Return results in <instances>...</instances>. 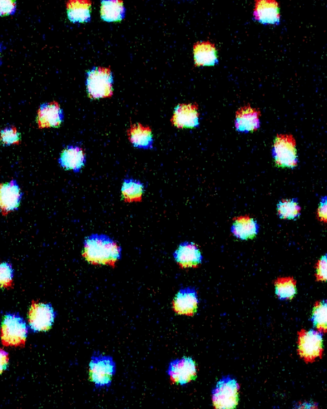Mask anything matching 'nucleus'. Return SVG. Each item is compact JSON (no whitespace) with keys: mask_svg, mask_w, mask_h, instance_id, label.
<instances>
[{"mask_svg":"<svg viewBox=\"0 0 327 409\" xmlns=\"http://www.w3.org/2000/svg\"><path fill=\"white\" fill-rule=\"evenodd\" d=\"M82 256L91 265L115 268L122 257V247L111 236L93 234L84 241Z\"/></svg>","mask_w":327,"mask_h":409,"instance_id":"nucleus-1","label":"nucleus"},{"mask_svg":"<svg viewBox=\"0 0 327 409\" xmlns=\"http://www.w3.org/2000/svg\"><path fill=\"white\" fill-rule=\"evenodd\" d=\"M113 75L110 68L94 67L87 72L86 87L92 100L110 98L113 95Z\"/></svg>","mask_w":327,"mask_h":409,"instance_id":"nucleus-2","label":"nucleus"},{"mask_svg":"<svg viewBox=\"0 0 327 409\" xmlns=\"http://www.w3.org/2000/svg\"><path fill=\"white\" fill-rule=\"evenodd\" d=\"M28 336V327L18 313L5 315L1 325V342L5 347H24Z\"/></svg>","mask_w":327,"mask_h":409,"instance_id":"nucleus-3","label":"nucleus"},{"mask_svg":"<svg viewBox=\"0 0 327 409\" xmlns=\"http://www.w3.org/2000/svg\"><path fill=\"white\" fill-rule=\"evenodd\" d=\"M89 373L96 388H107L111 386L116 373V364L111 357L96 354L91 357Z\"/></svg>","mask_w":327,"mask_h":409,"instance_id":"nucleus-4","label":"nucleus"},{"mask_svg":"<svg viewBox=\"0 0 327 409\" xmlns=\"http://www.w3.org/2000/svg\"><path fill=\"white\" fill-rule=\"evenodd\" d=\"M240 386L236 379L225 377L217 382L212 391V403L216 408H234L239 401Z\"/></svg>","mask_w":327,"mask_h":409,"instance_id":"nucleus-5","label":"nucleus"},{"mask_svg":"<svg viewBox=\"0 0 327 409\" xmlns=\"http://www.w3.org/2000/svg\"><path fill=\"white\" fill-rule=\"evenodd\" d=\"M272 157L277 166L282 168H295L299 160L294 137L289 135H277L272 148Z\"/></svg>","mask_w":327,"mask_h":409,"instance_id":"nucleus-6","label":"nucleus"},{"mask_svg":"<svg viewBox=\"0 0 327 409\" xmlns=\"http://www.w3.org/2000/svg\"><path fill=\"white\" fill-rule=\"evenodd\" d=\"M300 356L306 363H313L324 354V335L319 330H301L299 333Z\"/></svg>","mask_w":327,"mask_h":409,"instance_id":"nucleus-7","label":"nucleus"},{"mask_svg":"<svg viewBox=\"0 0 327 409\" xmlns=\"http://www.w3.org/2000/svg\"><path fill=\"white\" fill-rule=\"evenodd\" d=\"M56 318V313L51 304L33 300L28 313L30 329L34 333L47 332Z\"/></svg>","mask_w":327,"mask_h":409,"instance_id":"nucleus-8","label":"nucleus"},{"mask_svg":"<svg viewBox=\"0 0 327 409\" xmlns=\"http://www.w3.org/2000/svg\"><path fill=\"white\" fill-rule=\"evenodd\" d=\"M167 373L172 384L185 386L196 377V364L190 357L177 359L170 364Z\"/></svg>","mask_w":327,"mask_h":409,"instance_id":"nucleus-9","label":"nucleus"},{"mask_svg":"<svg viewBox=\"0 0 327 409\" xmlns=\"http://www.w3.org/2000/svg\"><path fill=\"white\" fill-rule=\"evenodd\" d=\"M23 193L18 181L12 179L0 186V206L1 213L7 216L12 212L16 211L21 206Z\"/></svg>","mask_w":327,"mask_h":409,"instance_id":"nucleus-10","label":"nucleus"},{"mask_svg":"<svg viewBox=\"0 0 327 409\" xmlns=\"http://www.w3.org/2000/svg\"><path fill=\"white\" fill-rule=\"evenodd\" d=\"M253 18L262 25H280L281 16L278 2L276 0H256Z\"/></svg>","mask_w":327,"mask_h":409,"instance_id":"nucleus-11","label":"nucleus"},{"mask_svg":"<svg viewBox=\"0 0 327 409\" xmlns=\"http://www.w3.org/2000/svg\"><path fill=\"white\" fill-rule=\"evenodd\" d=\"M63 120V110L56 101L43 103L38 110L37 124L39 129L59 127Z\"/></svg>","mask_w":327,"mask_h":409,"instance_id":"nucleus-12","label":"nucleus"},{"mask_svg":"<svg viewBox=\"0 0 327 409\" xmlns=\"http://www.w3.org/2000/svg\"><path fill=\"white\" fill-rule=\"evenodd\" d=\"M87 162L86 152L78 145H68L62 151L58 159V164L66 170L73 171L78 174Z\"/></svg>","mask_w":327,"mask_h":409,"instance_id":"nucleus-13","label":"nucleus"},{"mask_svg":"<svg viewBox=\"0 0 327 409\" xmlns=\"http://www.w3.org/2000/svg\"><path fill=\"white\" fill-rule=\"evenodd\" d=\"M172 125L184 129H193L200 126V114L198 107L192 104H179L175 107L172 117Z\"/></svg>","mask_w":327,"mask_h":409,"instance_id":"nucleus-14","label":"nucleus"},{"mask_svg":"<svg viewBox=\"0 0 327 409\" xmlns=\"http://www.w3.org/2000/svg\"><path fill=\"white\" fill-rule=\"evenodd\" d=\"M199 299L194 288L181 289L173 300L172 308L175 313L185 316H193L195 314Z\"/></svg>","mask_w":327,"mask_h":409,"instance_id":"nucleus-15","label":"nucleus"},{"mask_svg":"<svg viewBox=\"0 0 327 409\" xmlns=\"http://www.w3.org/2000/svg\"><path fill=\"white\" fill-rule=\"evenodd\" d=\"M173 257L181 268H196L203 261L202 254L198 246L192 243H183L178 246Z\"/></svg>","mask_w":327,"mask_h":409,"instance_id":"nucleus-16","label":"nucleus"},{"mask_svg":"<svg viewBox=\"0 0 327 409\" xmlns=\"http://www.w3.org/2000/svg\"><path fill=\"white\" fill-rule=\"evenodd\" d=\"M260 112L250 106L240 108L236 112L235 127L240 133L253 132L260 127Z\"/></svg>","mask_w":327,"mask_h":409,"instance_id":"nucleus-17","label":"nucleus"},{"mask_svg":"<svg viewBox=\"0 0 327 409\" xmlns=\"http://www.w3.org/2000/svg\"><path fill=\"white\" fill-rule=\"evenodd\" d=\"M128 140L131 142L133 147L140 150H153V131L150 126H146L141 124V123H135L131 124L127 131Z\"/></svg>","mask_w":327,"mask_h":409,"instance_id":"nucleus-18","label":"nucleus"},{"mask_svg":"<svg viewBox=\"0 0 327 409\" xmlns=\"http://www.w3.org/2000/svg\"><path fill=\"white\" fill-rule=\"evenodd\" d=\"M193 58L197 67H214L219 63L217 50L210 42H199L193 47Z\"/></svg>","mask_w":327,"mask_h":409,"instance_id":"nucleus-19","label":"nucleus"},{"mask_svg":"<svg viewBox=\"0 0 327 409\" xmlns=\"http://www.w3.org/2000/svg\"><path fill=\"white\" fill-rule=\"evenodd\" d=\"M91 2L90 0H68L67 14L72 23H87L91 21Z\"/></svg>","mask_w":327,"mask_h":409,"instance_id":"nucleus-20","label":"nucleus"},{"mask_svg":"<svg viewBox=\"0 0 327 409\" xmlns=\"http://www.w3.org/2000/svg\"><path fill=\"white\" fill-rule=\"evenodd\" d=\"M260 225L249 216L238 217L231 228V232L236 239L249 240L259 234Z\"/></svg>","mask_w":327,"mask_h":409,"instance_id":"nucleus-21","label":"nucleus"},{"mask_svg":"<svg viewBox=\"0 0 327 409\" xmlns=\"http://www.w3.org/2000/svg\"><path fill=\"white\" fill-rule=\"evenodd\" d=\"M126 16L122 0H101V19L106 23H118Z\"/></svg>","mask_w":327,"mask_h":409,"instance_id":"nucleus-22","label":"nucleus"},{"mask_svg":"<svg viewBox=\"0 0 327 409\" xmlns=\"http://www.w3.org/2000/svg\"><path fill=\"white\" fill-rule=\"evenodd\" d=\"M145 190V185L139 180L130 177L123 180L121 193L125 203H141Z\"/></svg>","mask_w":327,"mask_h":409,"instance_id":"nucleus-23","label":"nucleus"},{"mask_svg":"<svg viewBox=\"0 0 327 409\" xmlns=\"http://www.w3.org/2000/svg\"><path fill=\"white\" fill-rule=\"evenodd\" d=\"M277 212L281 219L295 220L301 214V206L297 199H286L277 204Z\"/></svg>","mask_w":327,"mask_h":409,"instance_id":"nucleus-24","label":"nucleus"},{"mask_svg":"<svg viewBox=\"0 0 327 409\" xmlns=\"http://www.w3.org/2000/svg\"><path fill=\"white\" fill-rule=\"evenodd\" d=\"M275 294L279 299L291 300L296 294V282L294 278H280L275 283Z\"/></svg>","mask_w":327,"mask_h":409,"instance_id":"nucleus-25","label":"nucleus"},{"mask_svg":"<svg viewBox=\"0 0 327 409\" xmlns=\"http://www.w3.org/2000/svg\"><path fill=\"white\" fill-rule=\"evenodd\" d=\"M311 322L317 330L327 333V300L315 303L312 312Z\"/></svg>","mask_w":327,"mask_h":409,"instance_id":"nucleus-26","label":"nucleus"},{"mask_svg":"<svg viewBox=\"0 0 327 409\" xmlns=\"http://www.w3.org/2000/svg\"><path fill=\"white\" fill-rule=\"evenodd\" d=\"M1 137V144L4 146L19 145L21 144V133L19 132L17 127L9 126L3 128L0 134Z\"/></svg>","mask_w":327,"mask_h":409,"instance_id":"nucleus-27","label":"nucleus"},{"mask_svg":"<svg viewBox=\"0 0 327 409\" xmlns=\"http://www.w3.org/2000/svg\"><path fill=\"white\" fill-rule=\"evenodd\" d=\"M1 273V288L12 289L13 287L14 269L8 263H3L0 266Z\"/></svg>","mask_w":327,"mask_h":409,"instance_id":"nucleus-28","label":"nucleus"},{"mask_svg":"<svg viewBox=\"0 0 327 409\" xmlns=\"http://www.w3.org/2000/svg\"><path fill=\"white\" fill-rule=\"evenodd\" d=\"M316 278L319 282L327 283V254L324 255L317 263Z\"/></svg>","mask_w":327,"mask_h":409,"instance_id":"nucleus-29","label":"nucleus"},{"mask_svg":"<svg viewBox=\"0 0 327 409\" xmlns=\"http://www.w3.org/2000/svg\"><path fill=\"white\" fill-rule=\"evenodd\" d=\"M16 10V0H1V16H14Z\"/></svg>","mask_w":327,"mask_h":409,"instance_id":"nucleus-30","label":"nucleus"},{"mask_svg":"<svg viewBox=\"0 0 327 409\" xmlns=\"http://www.w3.org/2000/svg\"><path fill=\"white\" fill-rule=\"evenodd\" d=\"M318 218L321 221L327 224V196L321 198L318 209Z\"/></svg>","mask_w":327,"mask_h":409,"instance_id":"nucleus-31","label":"nucleus"},{"mask_svg":"<svg viewBox=\"0 0 327 409\" xmlns=\"http://www.w3.org/2000/svg\"><path fill=\"white\" fill-rule=\"evenodd\" d=\"M9 362V354L1 349V373L6 371Z\"/></svg>","mask_w":327,"mask_h":409,"instance_id":"nucleus-32","label":"nucleus"}]
</instances>
